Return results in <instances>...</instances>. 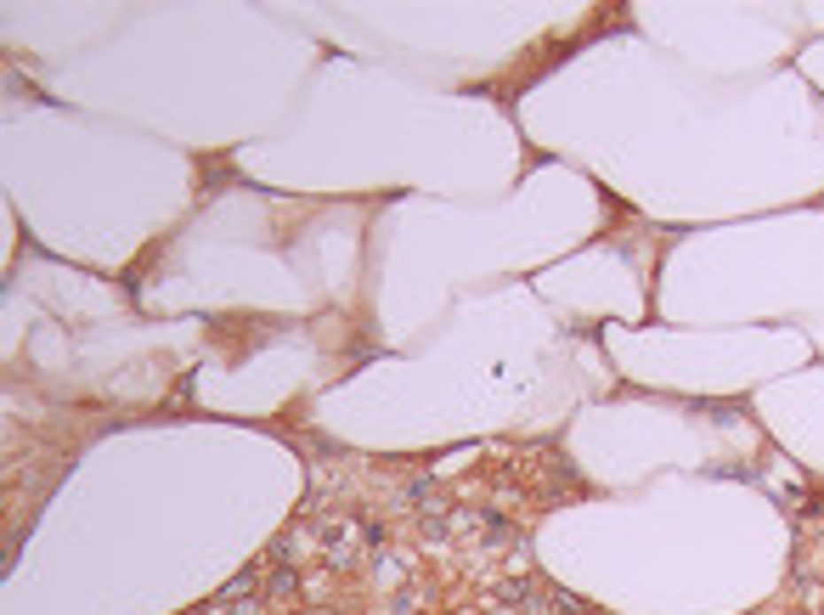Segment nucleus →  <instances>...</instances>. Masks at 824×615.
<instances>
[]
</instances>
